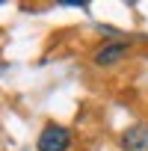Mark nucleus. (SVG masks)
<instances>
[{"instance_id":"1","label":"nucleus","mask_w":148,"mask_h":151,"mask_svg":"<svg viewBox=\"0 0 148 151\" xmlns=\"http://www.w3.org/2000/svg\"><path fill=\"white\" fill-rule=\"evenodd\" d=\"M39 151H68L71 148V133L68 127L56 124V122H47L39 133V142H36Z\"/></svg>"},{"instance_id":"2","label":"nucleus","mask_w":148,"mask_h":151,"mask_svg":"<svg viewBox=\"0 0 148 151\" xmlns=\"http://www.w3.org/2000/svg\"><path fill=\"white\" fill-rule=\"evenodd\" d=\"M127 53H130V45H127V42H107V45H101V47L92 53V62H95L98 68H113V65L124 62Z\"/></svg>"},{"instance_id":"3","label":"nucleus","mask_w":148,"mask_h":151,"mask_svg":"<svg viewBox=\"0 0 148 151\" xmlns=\"http://www.w3.org/2000/svg\"><path fill=\"white\" fill-rule=\"evenodd\" d=\"M119 145L124 151H148V124L145 122H136V124L124 127Z\"/></svg>"}]
</instances>
